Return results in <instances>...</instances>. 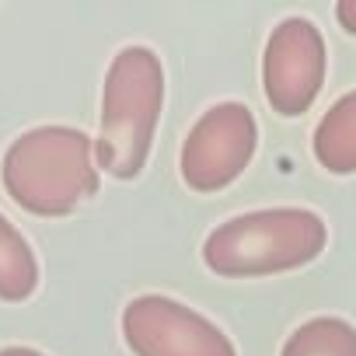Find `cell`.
Instances as JSON below:
<instances>
[{"label":"cell","mask_w":356,"mask_h":356,"mask_svg":"<svg viewBox=\"0 0 356 356\" xmlns=\"http://www.w3.org/2000/svg\"><path fill=\"white\" fill-rule=\"evenodd\" d=\"M328 70V53L318 25L311 18H283L262 56V88L273 112L293 119L304 115L321 95Z\"/></svg>","instance_id":"cell-6"},{"label":"cell","mask_w":356,"mask_h":356,"mask_svg":"<svg viewBox=\"0 0 356 356\" xmlns=\"http://www.w3.org/2000/svg\"><path fill=\"white\" fill-rule=\"evenodd\" d=\"M259 147V122L241 102H220L207 108L182 143L186 186L196 193H220L238 182Z\"/></svg>","instance_id":"cell-4"},{"label":"cell","mask_w":356,"mask_h":356,"mask_svg":"<svg viewBox=\"0 0 356 356\" xmlns=\"http://www.w3.org/2000/svg\"><path fill=\"white\" fill-rule=\"evenodd\" d=\"M39 286V262L25 234L0 213V300L22 304Z\"/></svg>","instance_id":"cell-8"},{"label":"cell","mask_w":356,"mask_h":356,"mask_svg":"<svg viewBox=\"0 0 356 356\" xmlns=\"http://www.w3.org/2000/svg\"><path fill=\"white\" fill-rule=\"evenodd\" d=\"M328 224L304 207H273L238 213L217 224L203 241V262L227 280H255L300 269L325 252Z\"/></svg>","instance_id":"cell-3"},{"label":"cell","mask_w":356,"mask_h":356,"mask_svg":"<svg viewBox=\"0 0 356 356\" xmlns=\"http://www.w3.org/2000/svg\"><path fill=\"white\" fill-rule=\"evenodd\" d=\"M280 356H356V328L335 314L311 318L290 332Z\"/></svg>","instance_id":"cell-9"},{"label":"cell","mask_w":356,"mask_h":356,"mask_svg":"<svg viewBox=\"0 0 356 356\" xmlns=\"http://www.w3.org/2000/svg\"><path fill=\"white\" fill-rule=\"evenodd\" d=\"M0 356H46V353H39L32 346H4V349H0Z\"/></svg>","instance_id":"cell-11"},{"label":"cell","mask_w":356,"mask_h":356,"mask_svg":"<svg viewBox=\"0 0 356 356\" xmlns=\"http://www.w3.org/2000/svg\"><path fill=\"white\" fill-rule=\"evenodd\" d=\"M314 157L332 175L356 171V91L342 95L314 126Z\"/></svg>","instance_id":"cell-7"},{"label":"cell","mask_w":356,"mask_h":356,"mask_svg":"<svg viewBox=\"0 0 356 356\" xmlns=\"http://www.w3.org/2000/svg\"><path fill=\"white\" fill-rule=\"evenodd\" d=\"M122 339L133 356H238L234 342L210 318L161 293L126 304Z\"/></svg>","instance_id":"cell-5"},{"label":"cell","mask_w":356,"mask_h":356,"mask_svg":"<svg viewBox=\"0 0 356 356\" xmlns=\"http://www.w3.org/2000/svg\"><path fill=\"white\" fill-rule=\"evenodd\" d=\"M8 196L35 217H67L98 193L95 140L74 126H35L0 161Z\"/></svg>","instance_id":"cell-1"},{"label":"cell","mask_w":356,"mask_h":356,"mask_svg":"<svg viewBox=\"0 0 356 356\" xmlns=\"http://www.w3.org/2000/svg\"><path fill=\"white\" fill-rule=\"evenodd\" d=\"M164 105V67L147 46H122L105 74L102 119L95 136L98 168L112 178H136L150 157Z\"/></svg>","instance_id":"cell-2"},{"label":"cell","mask_w":356,"mask_h":356,"mask_svg":"<svg viewBox=\"0 0 356 356\" xmlns=\"http://www.w3.org/2000/svg\"><path fill=\"white\" fill-rule=\"evenodd\" d=\"M335 18H339V25L349 35H356V0H339V4H335Z\"/></svg>","instance_id":"cell-10"}]
</instances>
